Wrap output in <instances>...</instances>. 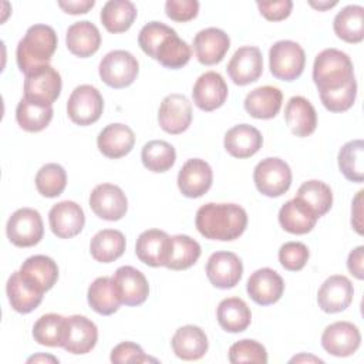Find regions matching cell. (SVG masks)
<instances>
[{
    "instance_id": "cell-53",
    "label": "cell",
    "mask_w": 364,
    "mask_h": 364,
    "mask_svg": "<svg viewBox=\"0 0 364 364\" xmlns=\"http://www.w3.org/2000/svg\"><path fill=\"white\" fill-rule=\"evenodd\" d=\"M57 4L60 9H63L68 14H84L94 7L95 1L94 0H68V1L60 0Z\"/></svg>"
},
{
    "instance_id": "cell-31",
    "label": "cell",
    "mask_w": 364,
    "mask_h": 364,
    "mask_svg": "<svg viewBox=\"0 0 364 364\" xmlns=\"http://www.w3.org/2000/svg\"><path fill=\"white\" fill-rule=\"evenodd\" d=\"M283 102V94L277 87L263 85L252 90L245 98L246 112L257 119L274 118Z\"/></svg>"
},
{
    "instance_id": "cell-48",
    "label": "cell",
    "mask_w": 364,
    "mask_h": 364,
    "mask_svg": "<svg viewBox=\"0 0 364 364\" xmlns=\"http://www.w3.org/2000/svg\"><path fill=\"white\" fill-rule=\"evenodd\" d=\"M309 256L310 252L301 242H286L279 249V262L289 272L301 270L306 266Z\"/></svg>"
},
{
    "instance_id": "cell-23",
    "label": "cell",
    "mask_w": 364,
    "mask_h": 364,
    "mask_svg": "<svg viewBox=\"0 0 364 364\" xmlns=\"http://www.w3.org/2000/svg\"><path fill=\"white\" fill-rule=\"evenodd\" d=\"M230 47L229 36L216 27H208L193 37V50L198 61L203 65L220 63Z\"/></svg>"
},
{
    "instance_id": "cell-11",
    "label": "cell",
    "mask_w": 364,
    "mask_h": 364,
    "mask_svg": "<svg viewBox=\"0 0 364 364\" xmlns=\"http://www.w3.org/2000/svg\"><path fill=\"white\" fill-rule=\"evenodd\" d=\"M91 210L104 220H119L125 216L128 200L124 191L114 183H100L90 195Z\"/></svg>"
},
{
    "instance_id": "cell-3",
    "label": "cell",
    "mask_w": 364,
    "mask_h": 364,
    "mask_svg": "<svg viewBox=\"0 0 364 364\" xmlns=\"http://www.w3.org/2000/svg\"><path fill=\"white\" fill-rule=\"evenodd\" d=\"M58 38L51 26L34 24L27 28L16 50L17 65L21 73L47 65L57 50Z\"/></svg>"
},
{
    "instance_id": "cell-38",
    "label": "cell",
    "mask_w": 364,
    "mask_h": 364,
    "mask_svg": "<svg viewBox=\"0 0 364 364\" xmlns=\"http://www.w3.org/2000/svg\"><path fill=\"white\" fill-rule=\"evenodd\" d=\"M136 7L129 0H109L101 9V23L109 33H124L129 30L136 18Z\"/></svg>"
},
{
    "instance_id": "cell-15",
    "label": "cell",
    "mask_w": 364,
    "mask_h": 364,
    "mask_svg": "<svg viewBox=\"0 0 364 364\" xmlns=\"http://www.w3.org/2000/svg\"><path fill=\"white\" fill-rule=\"evenodd\" d=\"M243 274V264L233 252H215L206 263V276L218 289L235 287Z\"/></svg>"
},
{
    "instance_id": "cell-32",
    "label": "cell",
    "mask_w": 364,
    "mask_h": 364,
    "mask_svg": "<svg viewBox=\"0 0 364 364\" xmlns=\"http://www.w3.org/2000/svg\"><path fill=\"white\" fill-rule=\"evenodd\" d=\"M318 216L299 198L287 200L279 210L280 226L293 235L309 233L317 222Z\"/></svg>"
},
{
    "instance_id": "cell-54",
    "label": "cell",
    "mask_w": 364,
    "mask_h": 364,
    "mask_svg": "<svg viewBox=\"0 0 364 364\" xmlns=\"http://www.w3.org/2000/svg\"><path fill=\"white\" fill-rule=\"evenodd\" d=\"M363 189L357 192L351 208V225L358 235H363Z\"/></svg>"
},
{
    "instance_id": "cell-30",
    "label": "cell",
    "mask_w": 364,
    "mask_h": 364,
    "mask_svg": "<svg viewBox=\"0 0 364 364\" xmlns=\"http://www.w3.org/2000/svg\"><path fill=\"white\" fill-rule=\"evenodd\" d=\"M225 149L235 158L253 156L263 145L260 131L249 124H239L228 129L223 139Z\"/></svg>"
},
{
    "instance_id": "cell-7",
    "label": "cell",
    "mask_w": 364,
    "mask_h": 364,
    "mask_svg": "<svg viewBox=\"0 0 364 364\" xmlns=\"http://www.w3.org/2000/svg\"><path fill=\"white\" fill-rule=\"evenodd\" d=\"M253 181L262 195L277 198L286 193L291 185V169L277 156L264 158L255 166Z\"/></svg>"
},
{
    "instance_id": "cell-24",
    "label": "cell",
    "mask_w": 364,
    "mask_h": 364,
    "mask_svg": "<svg viewBox=\"0 0 364 364\" xmlns=\"http://www.w3.org/2000/svg\"><path fill=\"white\" fill-rule=\"evenodd\" d=\"M114 283L125 306H139L149 294V284L142 272L132 266H121L115 270Z\"/></svg>"
},
{
    "instance_id": "cell-51",
    "label": "cell",
    "mask_w": 364,
    "mask_h": 364,
    "mask_svg": "<svg viewBox=\"0 0 364 364\" xmlns=\"http://www.w3.org/2000/svg\"><path fill=\"white\" fill-rule=\"evenodd\" d=\"M260 14L270 21H280L290 16L293 9L291 0H279V1H257Z\"/></svg>"
},
{
    "instance_id": "cell-36",
    "label": "cell",
    "mask_w": 364,
    "mask_h": 364,
    "mask_svg": "<svg viewBox=\"0 0 364 364\" xmlns=\"http://www.w3.org/2000/svg\"><path fill=\"white\" fill-rule=\"evenodd\" d=\"M125 236L117 229H102L90 242V253L100 263H111L125 252Z\"/></svg>"
},
{
    "instance_id": "cell-1",
    "label": "cell",
    "mask_w": 364,
    "mask_h": 364,
    "mask_svg": "<svg viewBox=\"0 0 364 364\" xmlns=\"http://www.w3.org/2000/svg\"><path fill=\"white\" fill-rule=\"evenodd\" d=\"M138 44L145 54L171 70L182 68L192 55L189 44L161 21L146 23L138 34Z\"/></svg>"
},
{
    "instance_id": "cell-47",
    "label": "cell",
    "mask_w": 364,
    "mask_h": 364,
    "mask_svg": "<svg viewBox=\"0 0 364 364\" xmlns=\"http://www.w3.org/2000/svg\"><path fill=\"white\" fill-rule=\"evenodd\" d=\"M357 97V81L351 80L347 85L327 92H320L323 105L331 112H344L350 109Z\"/></svg>"
},
{
    "instance_id": "cell-13",
    "label": "cell",
    "mask_w": 364,
    "mask_h": 364,
    "mask_svg": "<svg viewBox=\"0 0 364 364\" xmlns=\"http://www.w3.org/2000/svg\"><path fill=\"white\" fill-rule=\"evenodd\" d=\"M229 78L236 85H247L259 80L263 73V55L255 46L239 47L226 67Z\"/></svg>"
},
{
    "instance_id": "cell-33",
    "label": "cell",
    "mask_w": 364,
    "mask_h": 364,
    "mask_svg": "<svg viewBox=\"0 0 364 364\" xmlns=\"http://www.w3.org/2000/svg\"><path fill=\"white\" fill-rule=\"evenodd\" d=\"M88 304L94 311L102 316L114 314L122 304L112 277H97L87 291Z\"/></svg>"
},
{
    "instance_id": "cell-42",
    "label": "cell",
    "mask_w": 364,
    "mask_h": 364,
    "mask_svg": "<svg viewBox=\"0 0 364 364\" xmlns=\"http://www.w3.org/2000/svg\"><path fill=\"white\" fill-rule=\"evenodd\" d=\"M296 198L301 199L318 218L326 215L333 205V192L330 186L317 179L303 182L297 189Z\"/></svg>"
},
{
    "instance_id": "cell-45",
    "label": "cell",
    "mask_w": 364,
    "mask_h": 364,
    "mask_svg": "<svg viewBox=\"0 0 364 364\" xmlns=\"http://www.w3.org/2000/svg\"><path fill=\"white\" fill-rule=\"evenodd\" d=\"M67 185L65 169L60 164H46L36 175V188L46 198H55L63 193Z\"/></svg>"
},
{
    "instance_id": "cell-40",
    "label": "cell",
    "mask_w": 364,
    "mask_h": 364,
    "mask_svg": "<svg viewBox=\"0 0 364 364\" xmlns=\"http://www.w3.org/2000/svg\"><path fill=\"white\" fill-rule=\"evenodd\" d=\"M141 159L148 171L155 173L166 172L176 161V151L169 142L154 139L142 146Z\"/></svg>"
},
{
    "instance_id": "cell-16",
    "label": "cell",
    "mask_w": 364,
    "mask_h": 364,
    "mask_svg": "<svg viewBox=\"0 0 364 364\" xmlns=\"http://www.w3.org/2000/svg\"><path fill=\"white\" fill-rule=\"evenodd\" d=\"M98 340V328L85 316L74 314L65 318V333L63 348L71 354L90 353Z\"/></svg>"
},
{
    "instance_id": "cell-17",
    "label": "cell",
    "mask_w": 364,
    "mask_h": 364,
    "mask_svg": "<svg viewBox=\"0 0 364 364\" xmlns=\"http://www.w3.org/2000/svg\"><path fill=\"white\" fill-rule=\"evenodd\" d=\"M213 172L210 165L200 159H188L178 173V188L186 198H200L212 186Z\"/></svg>"
},
{
    "instance_id": "cell-49",
    "label": "cell",
    "mask_w": 364,
    "mask_h": 364,
    "mask_svg": "<svg viewBox=\"0 0 364 364\" xmlns=\"http://www.w3.org/2000/svg\"><path fill=\"white\" fill-rule=\"evenodd\" d=\"M111 363L122 364V363H148V361H156L155 358H151L144 353L141 346L132 343V341H122L118 346H115L111 350L109 355Z\"/></svg>"
},
{
    "instance_id": "cell-20",
    "label": "cell",
    "mask_w": 364,
    "mask_h": 364,
    "mask_svg": "<svg viewBox=\"0 0 364 364\" xmlns=\"http://www.w3.org/2000/svg\"><path fill=\"white\" fill-rule=\"evenodd\" d=\"M48 223L51 232L61 239H70L77 236L85 223V215L82 208L74 200H63L48 212Z\"/></svg>"
},
{
    "instance_id": "cell-43",
    "label": "cell",
    "mask_w": 364,
    "mask_h": 364,
    "mask_svg": "<svg viewBox=\"0 0 364 364\" xmlns=\"http://www.w3.org/2000/svg\"><path fill=\"white\" fill-rule=\"evenodd\" d=\"M65 318L67 317L55 313L41 316L33 326L34 341L47 347H63Z\"/></svg>"
},
{
    "instance_id": "cell-44",
    "label": "cell",
    "mask_w": 364,
    "mask_h": 364,
    "mask_svg": "<svg viewBox=\"0 0 364 364\" xmlns=\"http://www.w3.org/2000/svg\"><path fill=\"white\" fill-rule=\"evenodd\" d=\"M171 255L165 267L171 270H185L193 266L200 256V245L188 235H175L171 236Z\"/></svg>"
},
{
    "instance_id": "cell-18",
    "label": "cell",
    "mask_w": 364,
    "mask_h": 364,
    "mask_svg": "<svg viewBox=\"0 0 364 364\" xmlns=\"http://www.w3.org/2000/svg\"><path fill=\"white\" fill-rule=\"evenodd\" d=\"M249 297L259 306H269L280 300L284 291L282 276L270 269L262 267L250 274L246 283Z\"/></svg>"
},
{
    "instance_id": "cell-34",
    "label": "cell",
    "mask_w": 364,
    "mask_h": 364,
    "mask_svg": "<svg viewBox=\"0 0 364 364\" xmlns=\"http://www.w3.org/2000/svg\"><path fill=\"white\" fill-rule=\"evenodd\" d=\"M216 318L225 331L240 333L249 327L252 311L245 300L239 297H228L218 304Z\"/></svg>"
},
{
    "instance_id": "cell-8",
    "label": "cell",
    "mask_w": 364,
    "mask_h": 364,
    "mask_svg": "<svg viewBox=\"0 0 364 364\" xmlns=\"http://www.w3.org/2000/svg\"><path fill=\"white\" fill-rule=\"evenodd\" d=\"M139 71L138 60L125 50H112L107 53L98 67L101 80L111 88H125L131 85Z\"/></svg>"
},
{
    "instance_id": "cell-52",
    "label": "cell",
    "mask_w": 364,
    "mask_h": 364,
    "mask_svg": "<svg viewBox=\"0 0 364 364\" xmlns=\"http://www.w3.org/2000/svg\"><path fill=\"white\" fill-rule=\"evenodd\" d=\"M348 272L358 280L364 279V246H357L347 259Z\"/></svg>"
},
{
    "instance_id": "cell-14",
    "label": "cell",
    "mask_w": 364,
    "mask_h": 364,
    "mask_svg": "<svg viewBox=\"0 0 364 364\" xmlns=\"http://www.w3.org/2000/svg\"><path fill=\"white\" fill-rule=\"evenodd\" d=\"M159 127L172 135L182 134L192 122V105L183 94L166 95L158 109Z\"/></svg>"
},
{
    "instance_id": "cell-39",
    "label": "cell",
    "mask_w": 364,
    "mask_h": 364,
    "mask_svg": "<svg viewBox=\"0 0 364 364\" xmlns=\"http://www.w3.org/2000/svg\"><path fill=\"white\" fill-rule=\"evenodd\" d=\"M338 168L346 179L361 183L364 179V142L353 139L338 151Z\"/></svg>"
},
{
    "instance_id": "cell-10",
    "label": "cell",
    "mask_w": 364,
    "mask_h": 364,
    "mask_svg": "<svg viewBox=\"0 0 364 364\" xmlns=\"http://www.w3.org/2000/svg\"><path fill=\"white\" fill-rule=\"evenodd\" d=\"M102 109L104 98L100 91L90 84L75 87L67 101V114L70 119L81 127L97 122Z\"/></svg>"
},
{
    "instance_id": "cell-41",
    "label": "cell",
    "mask_w": 364,
    "mask_h": 364,
    "mask_svg": "<svg viewBox=\"0 0 364 364\" xmlns=\"http://www.w3.org/2000/svg\"><path fill=\"white\" fill-rule=\"evenodd\" d=\"M53 119V107H44L27 101L24 97L16 108V121L27 132H40Z\"/></svg>"
},
{
    "instance_id": "cell-9",
    "label": "cell",
    "mask_w": 364,
    "mask_h": 364,
    "mask_svg": "<svg viewBox=\"0 0 364 364\" xmlns=\"http://www.w3.org/2000/svg\"><path fill=\"white\" fill-rule=\"evenodd\" d=\"M6 233L9 240L17 247H31L37 245L44 235L41 215L33 208L17 209L7 220Z\"/></svg>"
},
{
    "instance_id": "cell-12",
    "label": "cell",
    "mask_w": 364,
    "mask_h": 364,
    "mask_svg": "<svg viewBox=\"0 0 364 364\" xmlns=\"http://www.w3.org/2000/svg\"><path fill=\"white\" fill-rule=\"evenodd\" d=\"M361 343V334L350 321H336L327 326L321 334L323 348L336 357L353 355Z\"/></svg>"
},
{
    "instance_id": "cell-46",
    "label": "cell",
    "mask_w": 364,
    "mask_h": 364,
    "mask_svg": "<svg viewBox=\"0 0 364 364\" xmlns=\"http://www.w3.org/2000/svg\"><path fill=\"white\" fill-rule=\"evenodd\" d=\"M229 361L232 364L239 363H267V351L263 344L252 338H243L236 341L229 348Z\"/></svg>"
},
{
    "instance_id": "cell-37",
    "label": "cell",
    "mask_w": 364,
    "mask_h": 364,
    "mask_svg": "<svg viewBox=\"0 0 364 364\" xmlns=\"http://www.w3.org/2000/svg\"><path fill=\"white\" fill-rule=\"evenodd\" d=\"M334 33L347 43H360L364 38V7L348 4L343 7L333 21Z\"/></svg>"
},
{
    "instance_id": "cell-6",
    "label": "cell",
    "mask_w": 364,
    "mask_h": 364,
    "mask_svg": "<svg viewBox=\"0 0 364 364\" xmlns=\"http://www.w3.org/2000/svg\"><path fill=\"white\" fill-rule=\"evenodd\" d=\"M306 54L301 46L291 40L276 41L269 50V67L273 77L282 81L299 78L304 70Z\"/></svg>"
},
{
    "instance_id": "cell-21",
    "label": "cell",
    "mask_w": 364,
    "mask_h": 364,
    "mask_svg": "<svg viewBox=\"0 0 364 364\" xmlns=\"http://www.w3.org/2000/svg\"><path fill=\"white\" fill-rule=\"evenodd\" d=\"M228 84L216 71H206L193 84L192 98L202 111H213L222 107L228 98Z\"/></svg>"
},
{
    "instance_id": "cell-50",
    "label": "cell",
    "mask_w": 364,
    "mask_h": 364,
    "mask_svg": "<svg viewBox=\"0 0 364 364\" xmlns=\"http://www.w3.org/2000/svg\"><path fill=\"white\" fill-rule=\"evenodd\" d=\"M199 1L196 0H168L165 3V13L171 20L189 21L198 16Z\"/></svg>"
},
{
    "instance_id": "cell-26",
    "label": "cell",
    "mask_w": 364,
    "mask_h": 364,
    "mask_svg": "<svg viewBox=\"0 0 364 364\" xmlns=\"http://www.w3.org/2000/svg\"><path fill=\"white\" fill-rule=\"evenodd\" d=\"M20 274L30 286L44 293L55 284L58 279V266L46 255H34L23 262Z\"/></svg>"
},
{
    "instance_id": "cell-57",
    "label": "cell",
    "mask_w": 364,
    "mask_h": 364,
    "mask_svg": "<svg viewBox=\"0 0 364 364\" xmlns=\"http://www.w3.org/2000/svg\"><path fill=\"white\" fill-rule=\"evenodd\" d=\"M299 361H313V363H323V360L313 357V355H306V354H300L297 357H293L290 360V363H299Z\"/></svg>"
},
{
    "instance_id": "cell-29",
    "label": "cell",
    "mask_w": 364,
    "mask_h": 364,
    "mask_svg": "<svg viewBox=\"0 0 364 364\" xmlns=\"http://www.w3.org/2000/svg\"><path fill=\"white\" fill-rule=\"evenodd\" d=\"M65 44L71 54L87 58L95 54L101 46L100 30L88 20L77 21L67 28Z\"/></svg>"
},
{
    "instance_id": "cell-5",
    "label": "cell",
    "mask_w": 364,
    "mask_h": 364,
    "mask_svg": "<svg viewBox=\"0 0 364 364\" xmlns=\"http://www.w3.org/2000/svg\"><path fill=\"white\" fill-rule=\"evenodd\" d=\"M24 98L30 102L51 107L60 97L63 81L60 73L50 64L24 74Z\"/></svg>"
},
{
    "instance_id": "cell-25",
    "label": "cell",
    "mask_w": 364,
    "mask_h": 364,
    "mask_svg": "<svg viewBox=\"0 0 364 364\" xmlns=\"http://www.w3.org/2000/svg\"><path fill=\"white\" fill-rule=\"evenodd\" d=\"M135 144L134 131L125 124H108L97 136L100 152L111 159H117L129 154Z\"/></svg>"
},
{
    "instance_id": "cell-22",
    "label": "cell",
    "mask_w": 364,
    "mask_h": 364,
    "mask_svg": "<svg viewBox=\"0 0 364 364\" xmlns=\"http://www.w3.org/2000/svg\"><path fill=\"white\" fill-rule=\"evenodd\" d=\"M354 289L348 277L343 274H333L327 277L318 289L317 303L326 313H340L346 310L353 301Z\"/></svg>"
},
{
    "instance_id": "cell-55",
    "label": "cell",
    "mask_w": 364,
    "mask_h": 364,
    "mask_svg": "<svg viewBox=\"0 0 364 364\" xmlns=\"http://www.w3.org/2000/svg\"><path fill=\"white\" fill-rule=\"evenodd\" d=\"M309 3H310V6H311V7L318 9V10H327V9H331L333 6H336V4H337V1H336V0H334V1H318V3H316V1L310 0Z\"/></svg>"
},
{
    "instance_id": "cell-35",
    "label": "cell",
    "mask_w": 364,
    "mask_h": 364,
    "mask_svg": "<svg viewBox=\"0 0 364 364\" xmlns=\"http://www.w3.org/2000/svg\"><path fill=\"white\" fill-rule=\"evenodd\" d=\"M6 293L11 307L21 314H27L37 309L43 300L41 291L30 286L20 274V270L11 273L6 284Z\"/></svg>"
},
{
    "instance_id": "cell-4",
    "label": "cell",
    "mask_w": 364,
    "mask_h": 364,
    "mask_svg": "<svg viewBox=\"0 0 364 364\" xmlns=\"http://www.w3.org/2000/svg\"><path fill=\"white\" fill-rule=\"evenodd\" d=\"M354 80L351 58L341 50L326 48L320 51L313 64V81L318 92L338 90Z\"/></svg>"
},
{
    "instance_id": "cell-27",
    "label": "cell",
    "mask_w": 364,
    "mask_h": 364,
    "mask_svg": "<svg viewBox=\"0 0 364 364\" xmlns=\"http://www.w3.org/2000/svg\"><path fill=\"white\" fill-rule=\"evenodd\" d=\"M175 355L185 361L202 358L209 347L206 333L193 324L179 327L171 340Z\"/></svg>"
},
{
    "instance_id": "cell-28",
    "label": "cell",
    "mask_w": 364,
    "mask_h": 364,
    "mask_svg": "<svg viewBox=\"0 0 364 364\" xmlns=\"http://www.w3.org/2000/svg\"><path fill=\"white\" fill-rule=\"evenodd\" d=\"M284 121L296 136H309L316 131L317 114L313 104L301 97H291L284 107Z\"/></svg>"
},
{
    "instance_id": "cell-56",
    "label": "cell",
    "mask_w": 364,
    "mask_h": 364,
    "mask_svg": "<svg viewBox=\"0 0 364 364\" xmlns=\"http://www.w3.org/2000/svg\"><path fill=\"white\" fill-rule=\"evenodd\" d=\"M37 363V361H51V363H58V360L53 355H44V354H37V355H33L27 360V363Z\"/></svg>"
},
{
    "instance_id": "cell-19",
    "label": "cell",
    "mask_w": 364,
    "mask_h": 364,
    "mask_svg": "<svg viewBox=\"0 0 364 364\" xmlns=\"http://www.w3.org/2000/svg\"><path fill=\"white\" fill-rule=\"evenodd\" d=\"M171 246L172 239L166 232L148 229L138 236L135 253L142 263L151 267H159L166 266L171 255Z\"/></svg>"
},
{
    "instance_id": "cell-2",
    "label": "cell",
    "mask_w": 364,
    "mask_h": 364,
    "mask_svg": "<svg viewBox=\"0 0 364 364\" xmlns=\"http://www.w3.org/2000/svg\"><path fill=\"white\" fill-rule=\"evenodd\" d=\"M195 226L206 239L229 242L237 239L245 232L247 213L236 203L209 202L198 209Z\"/></svg>"
}]
</instances>
